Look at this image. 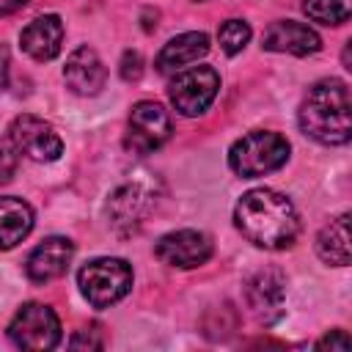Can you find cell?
I'll use <instances>...</instances> for the list:
<instances>
[{
  "label": "cell",
  "mask_w": 352,
  "mask_h": 352,
  "mask_svg": "<svg viewBox=\"0 0 352 352\" xmlns=\"http://www.w3.org/2000/svg\"><path fill=\"white\" fill-rule=\"evenodd\" d=\"M234 220L248 242L267 250L289 248L300 231V220L292 201L267 187L245 192L234 209Z\"/></svg>",
  "instance_id": "6da1fadb"
},
{
  "label": "cell",
  "mask_w": 352,
  "mask_h": 352,
  "mask_svg": "<svg viewBox=\"0 0 352 352\" xmlns=\"http://www.w3.org/2000/svg\"><path fill=\"white\" fill-rule=\"evenodd\" d=\"M349 88L344 80H319L300 104V129L322 146H341L352 135Z\"/></svg>",
  "instance_id": "7a4b0ae2"
},
{
  "label": "cell",
  "mask_w": 352,
  "mask_h": 352,
  "mask_svg": "<svg viewBox=\"0 0 352 352\" xmlns=\"http://www.w3.org/2000/svg\"><path fill=\"white\" fill-rule=\"evenodd\" d=\"M289 160V140L278 132H250L239 138L228 151V165L245 179H256L278 170Z\"/></svg>",
  "instance_id": "3957f363"
},
{
  "label": "cell",
  "mask_w": 352,
  "mask_h": 352,
  "mask_svg": "<svg viewBox=\"0 0 352 352\" xmlns=\"http://www.w3.org/2000/svg\"><path fill=\"white\" fill-rule=\"evenodd\" d=\"M77 283L94 308H107L132 289V267L124 258H94L80 270Z\"/></svg>",
  "instance_id": "277c9868"
},
{
  "label": "cell",
  "mask_w": 352,
  "mask_h": 352,
  "mask_svg": "<svg viewBox=\"0 0 352 352\" xmlns=\"http://www.w3.org/2000/svg\"><path fill=\"white\" fill-rule=\"evenodd\" d=\"M8 338L19 349H52L60 341V322L50 305L28 302L14 314Z\"/></svg>",
  "instance_id": "5b68a950"
},
{
  "label": "cell",
  "mask_w": 352,
  "mask_h": 352,
  "mask_svg": "<svg viewBox=\"0 0 352 352\" xmlns=\"http://www.w3.org/2000/svg\"><path fill=\"white\" fill-rule=\"evenodd\" d=\"M245 302L253 314V319L264 327L275 324L283 316V302H286V278L275 267L256 270L245 280Z\"/></svg>",
  "instance_id": "8992f818"
},
{
  "label": "cell",
  "mask_w": 352,
  "mask_h": 352,
  "mask_svg": "<svg viewBox=\"0 0 352 352\" xmlns=\"http://www.w3.org/2000/svg\"><path fill=\"white\" fill-rule=\"evenodd\" d=\"M220 91V74L212 66H195L170 80V102L182 116H201Z\"/></svg>",
  "instance_id": "52a82bcc"
},
{
  "label": "cell",
  "mask_w": 352,
  "mask_h": 352,
  "mask_svg": "<svg viewBox=\"0 0 352 352\" xmlns=\"http://www.w3.org/2000/svg\"><path fill=\"white\" fill-rule=\"evenodd\" d=\"M170 138V116L160 102H138L126 121V148L132 154H151Z\"/></svg>",
  "instance_id": "ba28073f"
},
{
  "label": "cell",
  "mask_w": 352,
  "mask_h": 352,
  "mask_svg": "<svg viewBox=\"0 0 352 352\" xmlns=\"http://www.w3.org/2000/svg\"><path fill=\"white\" fill-rule=\"evenodd\" d=\"M8 140L19 154H25L33 162H52L63 151V140L58 138V132L47 121H41L36 116H28V113L16 116L11 121Z\"/></svg>",
  "instance_id": "9c48e42d"
},
{
  "label": "cell",
  "mask_w": 352,
  "mask_h": 352,
  "mask_svg": "<svg viewBox=\"0 0 352 352\" xmlns=\"http://www.w3.org/2000/svg\"><path fill=\"white\" fill-rule=\"evenodd\" d=\"M154 253H157V258L162 264L190 270V267H201L204 261H209V256H212V239L204 231H192V228L170 231V234H165L157 242Z\"/></svg>",
  "instance_id": "30bf717a"
},
{
  "label": "cell",
  "mask_w": 352,
  "mask_h": 352,
  "mask_svg": "<svg viewBox=\"0 0 352 352\" xmlns=\"http://www.w3.org/2000/svg\"><path fill=\"white\" fill-rule=\"evenodd\" d=\"M74 256V245L66 236H47L41 245H36L25 261V272L33 283L55 280L66 272L69 261Z\"/></svg>",
  "instance_id": "8fae6325"
},
{
  "label": "cell",
  "mask_w": 352,
  "mask_h": 352,
  "mask_svg": "<svg viewBox=\"0 0 352 352\" xmlns=\"http://www.w3.org/2000/svg\"><path fill=\"white\" fill-rule=\"evenodd\" d=\"M63 80L66 85L80 94V96H94L104 88V80H107V69L102 63V58L96 55V50L91 47H77L69 58H66V66H63Z\"/></svg>",
  "instance_id": "7c38bea8"
},
{
  "label": "cell",
  "mask_w": 352,
  "mask_h": 352,
  "mask_svg": "<svg viewBox=\"0 0 352 352\" xmlns=\"http://www.w3.org/2000/svg\"><path fill=\"white\" fill-rule=\"evenodd\" d=\"M322 47L319 36L302 25V22H294V19H280V22H272L264 33V50L270 52H289V55H311Z\"/></svg>",
  "instance_id": "4fadbf2b"
},
{
  "label": "cell",
  "mask_w": 352,
  "mask_h": 352,
  "mask_svg": "<svg viewBox=\"0 0 352 352\" xmlns=\"http://www.w3.org/2000/svg\"><path fill=\"white\" fill-rule=\"evenodd\" d=\"M148 206H151V195L146 192V187L138 184V182H129V184H124V187H118L113 192L107 212H110L113 226L121 234H129L143 223Z\"/></svg>",
  "instance_id": "5bb4252c"
},
{
  "label": "cell",
  "mask_w": 352,
  "mask_h": 352,
  "mask_svg": "<svg viewBox=\"0 0 352 352\" xmlns=\"http://www.w3.org/2000/svg\"><path fill=\"white\" fill-rule=\"evenodd\" d=\"M22 41V50L33 58V60H52L58 52H60V44H63V22L60 16L55 14H44V16H36L19 36Z\"/></svg>",
  "instance_id": "9a60e30c"
},
{
  "label": "cell",
  "mask_w": 352,
  "mask_h": 352,
  "mask_svg": "<svg viewBox=\"0 0 352 352\" xmlns=\"http://www.w3.org/2000/svg\"><path fill=\"white\" fill-rule=\"evenodd\" d=\"M206 52H209V36H206V33H198V30L182 33V36L170 38V41L160 50L154 66H157V72L168 74V72H176V69H182V66H187V63H195V60L204 58Z\"/></svg>",
  "instance_id": "2e32d148"
},
{
  "label": "cell",
  "mask_w": 352,
  "mask_h": 352,
  "mask_svg": "<svg viewBox=\"0 0 352 352\" xmlns=\"http://www.w3.org/2000/svg\"><path fill=\"white\" fill-rule=\"evenodd\" d=\"M33 228V209L22 198H0V250L19 245Z\"/></svg>",
  "instance_id": "e0dca14e"
},
{
  "label": "cell",
  "mask_w": 352,
  "mask_h": 352,
  "mask_svg": "<svg viewBox=\"0 0 352 352\" xmlns=\"http://www.w3.org/2000/svg\"><path fill=\"white\" fill-rule=\"evenodd\" d=\"M316 253L322 261L336 264V267H346L349 256H352V245H349V214H341L336 220H330L319 236H316Z\"/></svg>",
  "instance_id": "ac0fdd59"
},
{
  "label": "cell",
  "mask_w": 352,
  "mask_h": 352,
  "mask_svg": "<svg viewBox=\"0 0 352 352\" xmlns=\"http://www.w3.org/2000/svg\"><path fill=\"white\" fill-rule=\"evenodd\" d=\"M302 11L319 25H344L352 14V0H305Z\"/></svg>",
  "instance_id": "d6986e66"
},
{
  "label": "cell",
  "mask_w": 352,
  "mask_h": 352,
  "mask_svg": "<svg viewBox=\"0 0 352 352\" xmlns=\"http://www.w3.org/2000/svg\"><path fill=\"white\" fill-rule=\"evenodd\" d=\"M217 38H220V47H223L228 55H236V52H242L245 44L250 41V25L242 22V19H228V22L220 25Z\"/></svg>",
  "instance_id": "ffe728a7"
},
{
  "label": "cell",
  "mask_w": 352,
  "mask_h": 352,
  "mask_svg": "<svg viewBox=\"0 0 352 352\" xmlns=\"http://www.w3.org/2000/svg\"><path fill=\"white\" fill-rule=\"evenodd\" d=\"M140 74H143V58H140V52L126 50L124 58H121V77L126 82H135V80H140Z\"/></svg>",
  "instance_id": "44dd1931"
},
{
  "label": "cell",
  "mask_w": 352,
  "mask_h": 352,
  "mask_svg": "<svg viewBox=\"0 0 352 352\" xmlns=\"http://www.w3.org/2000/svg\"><path fill=\"white\" fill-rule=\"evenodd\" d=\"M352 346V338L346 336V330H330L327 336H322L316 341V349H338V352H346Z\"/></svg>",
  "instance_id": "7402d4cb"
},
{
  "label": "cell",
  "mask_w": 352,
  "mask_h": 352,
  "mask_svg": "<svg viewBox=\"0 0 352 352\" xmlns=\"http://www.w3.org/2000/svg\"><path fill=\"white\" fill-rule=\"evenodd\" d=\"M14 151H16V148H14L11 143L0 140V184L8 182V179L14 176V170H16V154H14Z\"/></svg>",
  "instance_id": "603a6c76"
},
{
  "label": "cell",
  "mask_w": 352,
  "mask_h": 352,
  "mask_svg": "<svg viewBox=\"0 0 352 352\" xmlns=\"http://www.w3.org/2000/svg\"><path fill=\"white\" fill-rule=\"evenodd\" d=\"M96 333H99L96 327H91V330H80V333L69 341V346H72V349H102L104 341H102Z\"/></svg>",
  "instance_id": "cb8c5ba5"
},
{
  "label": "cell",
  "mask_w": 352,
  "mask_h": 352,
  "mask_svg": "<svg viewBox=\"0 0 352 352\" xmlns=\"http://www.w3.org/2000/svg\"><path fill=\"white\" fill-rule=\"evenodd\" d=\"M8 85V47L0 44V91Z\"/></svg>",
  "instance_id": "d4e9b609"
},
{
  "label": "cell",
  "mask_w": 352,
  "mask_h": 352,
  "mask_svg": "<svg viewBox=\"0 0 352 352\" xmlns=\"http://www.w3.org/2000/svg\"><path fill=\"white\" fill-rule=\"evenodd\" d=\"M25 3H28V0H0V16H8V14H14V11H19Z\"/></svg>",
  "instance_id": "484cf974"
},
{
  "label": "cell",
  "mask_w": 352,
  "mask_h": 352,
  "mask_svg": "<svg viewBox=\"0 0 352 352\" xmlns=\"http://www.w3.org/2000/svg\"><path fill=\"white\" fill-rule=\"evenodd\" d=\"M198 3H201V0H198Z\"/></svg>",
  "instance_id": "4316f807"
}]
</instances>
